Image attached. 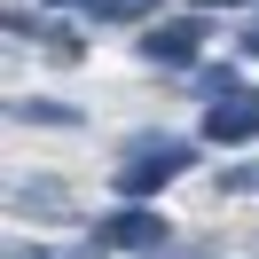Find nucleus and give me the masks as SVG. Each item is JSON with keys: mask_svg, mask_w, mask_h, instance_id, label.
Instances as JSON below:
<instances>
[{"mask_svg": "<svg viewBox=\"0 0 259 259\" xmlns=\"http://www.w3.org/2000/svg\"><path fill=\"white\" fill-rule=\"evenodd\" d=\"M204 39H212V24L196 16V8H181V16H157L134 48L149 55L157 71H196V55H204Z\"/></svg>", "mask_w": 259, "mask_h": 259, "instance_id": "2", "label": "nucleus"}, {"mask_svg": "<svg viewBox=\"0 0 259 259\" xmlns=\"http://www.w3.org/2000/svg\"><path fill=\"white\" fill-rule=\"evenodd\" d=\"M95 243L102 251H165V243H173V220L149 212V204H118V212L95 220Z\"/></svg>", "mask_w": 259, "mask_h": 259, "instance_id": "3", "label": "nucleus"}, {"mask_svg": "<svg viewBox=\"0 0 259 259\" xmlns=\"http://www.w3.org/2000/svg\"><path fill=\"white\" fill-rule=\"evenodd\" d=\"M8 204H16V212H63V220H71V189H55V181H16Z\"/></svg>", "mask_w": 259, "mask_h": 259, "instance_id": "6", "label": "nucleus"}, {"mask_svg": "<svg viewBox=\"0 0 259 259\" xmlns=\"http://www.w3.org/2000/svg\"><path fill=\"white\" fill-rule=\"evenodd\" d=\"M196 142H212V149H251L259 142V87L236 95V102H212L204 126H196Z\"/></svg>", "mask_w": 259, "mask_h": 259, "instance_id": "4", "label": "nucleus"}, {"mask_svg": "<svg viewBox=\"0 0 259 259\" xmlns=\"http://www.w3.org/2000/svg\"><path fill=\"white\" fill-rule=\"evenodd\" d=\"M196 95H204V102H236L243 87H236V71H228V63H212V71H196Z\"/></svg>", "mask_w": 259, "mask_h": 259, "instance_id": "8", "label": "nucleus"}, {"mask_svg": "<svg viewBox=\"0 0 259 259\" xmlns=\"http://www.w3.org/2000/svg\"><path fill=\"white\" fill-rule=\"evenodd\" d=\"M87 8H95V16H110V24H157V0H87Z\"/></svg>", "mask_w": 259, "mask_h": 259, "instance_id": "7", "label": "nucleus"}, {"mask_svg": "<svg viewBox=\"0 0 259 259\" xmlns=\"http://www.w3.org/2000/svg\"><path fill=\"white\" fill-rule=\"evenodd\" d=\"M8 118H24V126H79V102H48V95H24V102H8Z\"/></svg>", "mask_w": 259, "mask_h": 259, "instance_id": "5", "label": "nucleus"}, {"mask_svg": "<svg viewBox=\"0 0 259 259\" xmlns=\"http://www.w3.org/2000/svg\"><path fill=\"white\" fill-rule=\"evenodd\" d=\"M173 259H204V251H173Z\"/></svg>", "mask_w": 259, "mask_h": 259, "instance_id": "12", "label": "nucleus"}, {"mask_svg": "<svg viewBox=\"0 0 259 259\" xmlns=\"http://www.w3.org/2000/svg\"><path fill=\"white\" fill-rule=\"evenodd\" d=\"M236 55H243V63H251V55H259V16H251V24H243V32H236Z\"/></svg>", "mask_w": 259, "mask_h": 259, "instance_id": "10", "label": "nucleus"}, {"mask_svg": "<svg viewBox=\"0 0 259 259\" xmlns=\"http://www.w3.org/2000/svg\"><path fill=\"white\" fill-rule=\"evenodd\" d=\"M220 189H228V196H251V189H259V165H236V173H228Z\"/></svg>", "mask_w": 259, "mask_h": 259, "instance_id": "9", "label": "nucleus"}, {"mask_svg": "<svg viewBox=\"0 0 259 259\" xmlns=\"http://www.w3.org/2000/svg\"><path fill=\"white\" fill-rule=\"evenodd\" d=\"M196 165V142H173V134H134L118 149V204H149L165 181H181Z\"/></svg>", "mask_w": 259, "mask_h": 259, "instance_id": "1", "label": "nucleus"}, {"mask_svg": "<svg viewBox=\"0 0 259 259\" xmlns=\"http://www.w3.org/2000/svg\"><path fill=\"white\" fill-rule=\"evenodd\" d=\"M181 8H196V16H212V8H243V0H181Z\"/></svg>", "mask_w": 259, "mask_h": 259, "instance_id": "11", "label": "nucleus"}]
</instances>
